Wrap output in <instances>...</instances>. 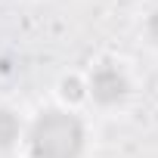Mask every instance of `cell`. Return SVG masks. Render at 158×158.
<instances>
[{
  "instance_id": "277c9868",
  "label": "cell",
  "mask_w": 158,
  "mask_h": 158,
  "mask_svg": "<svg viewBox=\"0 0 158 158\" xmlns=\"http://www.w3.org/2000/svg\"><path fill=\"white\" fill-rule=\"evenodd\" d=\"M62 93H65V99H81V84L71 77V81H65V84H62Z\"/></svg>"
},
{
  "instance_id": "3957f363",
  "label": "cell",
  "mask_w": 158,
  "mask_h": 158,
  "mask_svg": "<svg viewBox=\"0 0 158 158\" xmlns=\"http://www.w3.org/2000/svg\"><path fill=\"white\" fill-rule=\"evenodd\" d=\"M16 136H19V121H16V115L6 112V109H0V149L13 146Z\"/></svg>"
},
{
  "instance_id": "5b68a950",
  "label": "cell",
  "mask_w": 158,
  "mask_h": 158,
  "mask_svg": "<svg viewBox=\"0 0 158 158\" xmlns=\"http://www.w3.org/2000/svg\"><path fill=\"white\" fill-rule=\"evenodd\" d=\"M149 34H152V40L158 44V10L149 16Z\"/></svg>"
},
{
  "instance_id": "7a4b0ae2",
  "label": "cell",
  "mask_w": 158,
  "mask_h": 158,
  "mask_svg": "<svg viewBox=\"0 0 158 158\" xmlns=\"http://www.w3.org/2000/svg\"><path fill=\"white\" fill-rule=\"evenodd\" d=\"M90 90H93V96L99 99V102H118L124 93H127V81H124V74L118 71V68H112V65H102V68H96L93 71V81H90Z\"/></svg>"
},
{
  "instance_id": "6da1fadb",
  "label": "cell",
  "mask_w": 158,
  "mask_h": 158,
  "mask_svg": "<svg viewBox=\"0 0 158 158\" xmlns=\"http://www.w3.org/2000/svg\"><path fill=\"white\" fill-rule=\"evenodd\" d=\"M84 146V127L74 115L47 112L31 127V155L34 158H77Z\"/></svg>"
}]
</instances>
